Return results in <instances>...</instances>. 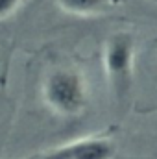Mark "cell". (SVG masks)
I'll use <instances>...</instances> for the list:
<instances>
[{
    "label": "cell",
    "instance_id": "1",
    "mask_svg": "<svg viewBox=\"0 0 157 159\" xmlns=\"http://www.w3.org/2000/svg\"><path fill=\"white\" fill-rule=\"evenodd\" d=\"M43 100L59 117H78L89 104V87L76 69H56L43 81Z\"/></svg>",
    "mask_w": 157,
    "mask_h": 159
},
{
    "label": "cell",
    "instance_id": "2",
    "mask_svg": "<svg viewBox=\"0 0 157 159\" xmlns=\"http://www.w3.org/2000/svg\"><path fill=\"white\" fill-rule=\"evenodd\" d=\"M135 56H137L135 39L128 32L111 34L104 43V52H102L104 72L111 91L118 100L126 98V94L131 91V83L135 76Z\"/></svg>",
    "mask_w": 157,
    "mask_h": 159
},
{
    "label": "cell",
    "instance_id": "3",
    "mask_svg": "<svg viewBox=\"0 0 157 159\" xmlns=\"http://www.w3.org/2000/svg\"><path fill=\"white\" fill-rule=\"evenodd\" d=\"M115 154L117 146L111 137L92 135L70 141L67 144H59L26 159H113Z\"/></svg>",
    "mask_w": 157,
    "mask_h": 159
},
{
    "label": "cell",
    "instance_id": "4",
    "mask_svg": "<svg viewBox=\"0 0 157 159\" xmlns=\"http://www.w3.org/2000/svg\"><path fill=\"white\" fill-rule=\"evenodd\" d=\"M56 2L65 13L76 15V17L98 15L105 11L107 6L111 4V0H56Z\"/></svg>",
    "mask_w": 157,
    "mask_h": 159
},
{
    "label": "cell",
    "instance_id": "5",
    "mask_svg": "<svg viewBox=\"0 0 157 159\" xmlns=\"http://www.w3.org/2000/svg\"><path fill=\"white\" fill-rule=\"evenodd\" d=\"M20 2L22 0H0V19H6L11 13H15Z\"/></svg>",
    "mask_w": 157,
    "mask_h": 159
},
{
    "label": "cell",
    "instance_id": "6",
    "mask_svg": "<svg viewBox=\"0 0 157 159\" xmlns=\"http://www.w3.org/2000/svg\"><path fill=\"white\" fill-rule=\"evenodd\" d=\"M154 43H157V37H155V39H154Z\"/></svg>",
    "mask_w": 157,
    "mask_h": 159
}]
</instances>
